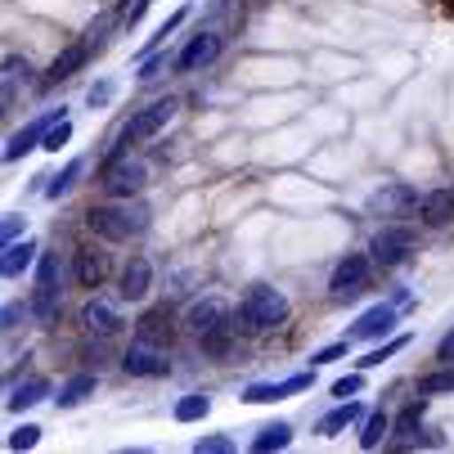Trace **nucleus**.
I'll list each match as a JSON object with an SVG mask.
<instances>
[{"label": "nucleus", "mask_w": 454, "mask_h": 454, "mask_svg": "<svg viewBox=\"0 0 454 454\" xmlns=\"http://www.w3.org/2000/svg\"><path fill=\"white\" fill-rule=\"evenodd\" d=\"M86 225L99 239H108V243H126V239H140L149 230V207L145 203H131V199L104 203V207H90L86 212Z\"/></svg>", "instance_id": "f257e3e1"}, {"label": "nucleus", "mask_w": 454, "mask_h": 454, "mask_svg": "<svg viewBox=\"0 0 454 454\" xmlns=\"http://www.w3.org/2000/svg\"><path fill=\"white\" fill-rule=\"evenodd\" d=\"M284 319H288V297H284L279 288L256 284V288L243 293V301H239V324H243L247 333H270V329H279Z\"/></svg>", "instance_id": "f03ea898"}, {"label": "nucleus", "mask_w": 454, "mask_h": 454, "mask_svg": "<svg viewBox=\"0 0 454 454\" xmlns=\"http://www.w3.org/2000/svg\"><path fill=\"white\" fill-rule=\"evenodd\" d=\"M230 306L221 301V297H207V301H193L189 306V315H184V324H189V333L199 338L207 351H225V342H230Z\"/></svg>", "instance_id": "7ed1b4c3"}, {"label": "nucleus", "mask_w": 454, "mask_h": 454, "mask_svg": "<svg viewBox=\"0 0 454 454\" xmlns=\"http://www.w3.org/2000/svg\"><path fill=\"white\" fill-rule=\"evenodd\" d=\"M176 117V99H153L149 108H140L131 121L121 126V149H131V145H145V140H153L162 126Z\"/></svg>", "instance_id": "20e7f679"}, {"label": "nucleus", "mask_w": 454, "mask_h": 454, "mask_svg": "<svg viewBox=\"0 0 454 454\" xmlns=\"http://www.w3.org/2000/svg\"><path fill=\"white\" fill-rule=\"evenodd\" d=\"M410 247H414V234L405 225H382L373 234V243H369L373 262H382V266H401L405 256H410Z\"/></svg>", "instance_id": "39448f33"}, {"label": "nucleus", "mask_w": 454, "mask_h": 454, "mask_svg": "<svg viewBox=\"0 0 454 454\" xmlns=\"http://www.w3.org/2000/svg\"><path fill=\"white\" fill-rule=\"evenodd\" d=\"M216 59H221V36L216 32H199V36H189V45L180 50L176 73H203V68H212Z\"/></svg>", "instance_id": "423d86ee"}, {"label": "nucleus", "mask_w": 454, "mask_h": 454, "mask_svg": "<svg viewBox=\"0 0 454 454\" xmlns=\"http://www.w3.org/2000/svg\"><path fill=\"white\" fill-rule=\"evenodd\" d=\"M310 382H315L310 373H293V378H279V382H252L247 392H243V401H247V405H275V401H284V396L306 392Z\"/></svg>", "instance_id": "0eeeda50"}, {"label": "nucleus", "mask_w": 454, "mask_h": 454, "mask_svg": "<svg viewBox=\"0 0 454 454\" xmlns=\"http://www.w3.org/2000/svg\"><path fill=\"white\" fill-rule=\"evenodd\" d=\"M423 199L410 189V184H382L373 199H369V212H382V216H410Z\"/></svg>", "instance_id": "6e6552de"}, {"label": "nucleus", "mask_w": 454, "mask_h": 454, "mask_svg": "<svg viewBox=\"0 0 454 454\" xmlns=\"http://www.w3.org/2000/svg\"><path fill=\"white\" fill-rule=\"evenodd\" d=\"M364 284H369V256L351 252L347 262H338L329 288H333V297H356V293H364Z\"/></svg>", "instance_id": "1a4fd4ad"}, {"label": "nucleus", "mask_w": 454, "mask_h": 454, "mask_svg": "<svg viewBox=\"0 0 454 454\" xmlns=\"http://www.w3.org/2000/svg\"><path fill=\"white\" fill-rule=\"evenodd\" d=\"M121 369L131 373V378H162V373H167V356H162V347H153V342H136L131 351L121 356Z\"/></svg>", "instance_id": "9d476101"}, {"label": "nucleus", "mask_w": 454, "mask_h": 454, "mask_svg": "<svg viewBox=\"0 0 454 454\" xmlns=\"http://www.w3.org/2000/svg\"><path fill=\"white\" fill-rule=\"evenodd\" d=\"M63 113H45V117H36V121H27L23 126V131H14L10 136V145H5V162H19L27 149H36V145H45V131H50V126L59 121Z\"/></svg>", "instance_id": "9b49d317"}, {"label": "nucleus", "mask_w": 454, "mask_h": 454, "mask_svg": "<svg viewBox=\"0 0 454 454\" xmlns=\"http://www.w3.org/2000/svg\"><path fill=\"white\" fill-rule=\"evenodd\" d=\"M136 338H140V342H153V347H167V342L176 338V319H171V310H167V306L145 310V315L136 319Z\"/></svg>", "instance_id": "f8f14e48"}, {"label": "nucleus", "mask_w": 454, "mask_h": 454, "mask_svg": "<svg viewBox=\"0 0 454 454\" xmlns=\"http://www.w3.org/2000/svg\"><path fill=\"white\" fill-rule=\"evenodd\" d=\"M396 329V306H373V310H364L360 319H356V329H351V342H369V338H387Z\"/></svg>", "instance_id": "ddd939ff"}, {"label": "nucleus", "mask_w": 454, "mask_h": 454, "mask_svg": "<svg viewBox=\"0 0 454 454\" xmlns=\"http://www.w3.org/2000/svg\"><path fill=\"white\" fill-rule=\"evenodd\" d=\"M90 41H73L68 50H63L54 63H50V73H45V86H59V82H68L73 73H82L86 68V59H90Z\"/></svg>", "instance_id": "4468645a"}, {"label": "nucleus", "mask_w": 454, "mask_h": 454, "mask_svg": "<svg viewBox=\"0 0 454 454\" xmlns=\"http://www.w3.org/2000/svg\"><path fill=\"white\" fill-rule=\"evenodd\" d=\"M82 324H86L90 333H99V338H117L126 319H121V315H117L108 301H99V297H95V301H86V310H82Z\"/></svg>", "instance_id": "2eb2a0df"}, {"label": "nucleus", "mask_w": 454, "mask_h": 454, "mask_svg": "<svg viewBox=\"0 0 454 454\" xmlns=\"http://www.w3.org/2000/svg\"><path fill=\"white\" fill-rule=\"evenodd\" d=\"M419 216L427 221V225H454V189H432V193H423V203H419Z\"/></svg>", "instance_id": "dca6fc26"}, {"label": "nucleus", "mask_w": 454, "mask_h": 454, "mask_svg": "<svg viewBox=\"0 0 454 454\" xmlns=\"http://www.w3.org/2000/svg\"><path fill=\"white\" fill-rule=\"evenodd\" d=\"M149 284H153V266L145 262V256H131L126 270H121V297L126 301H140L149 293Z\"/></svg>", "instance_id": "f3484780"}, {"label": "nucleus", "mask_w": 454, "mask_h": 454, "mask_svg": "<svg viewBox=\"0 0 454 454\" xmlns=\"http://www.w3.org/2000/svg\"><path fill=\"white\" fill-rule=\"evenodd\" d=\"M140 184H145V167H140V162H121V167H113L108 180H104V189L113 193V199H131Z\"/></svg>", "instance_id": "a211bd4d"}, {"label": "nucleus", "mask_w": 454, "mask_h": 454, "mask_svg": "<svg viewBox=\"0 0 454 454\" xmlns=\"http://www.w3.org/2000/svg\"><path fill=\"white\" fill-rule=\"evenodd\" d=\"M45 396H50V382H45V378H27V382L10 387L5 410H10V414H23V410H32V405H36V401H45Z\"/></svg>", "instance_id": "6ab92c4d"}, {"label": "nucleus", "mask_w": 454, "mask_h": 454, "mask_svg": "<svg viewBox=\"0 0 454 454\" xmlns=\"http://www.w3.org/2000/svg\"><path fill=\"white\" fill-rule=\"evenodd\" d=\"M32 262H36V243H27V239L19 243V239H14V243H5V262H0V275H5V279H19Z\"/></svg>", "instance_id": "aec40b11"}, {"label": "nucleus", "mask_w": 454, "mask_h": 454, "mask_svg": "<svg viewBox=\"0 0 454 454\" xmlns=\"http://www.w3.org/2000/svg\"><path fill=\"white\" fill-rule=\"evenodd\" d=\"M360 419H364V410H360L356 401H342L338 410H329V414L315 423V432H319V436H338L342 427H351V423H360Z\"/></svg>", "instance_id": "412c9836"}, {"label": "nucleus", "mask_w": 454, "mask_h": 454, "mask_svg": "<svg viewBox=\"0 0 454 454\" xmlns=\"http://www.w3.org/2000/svg\"><path fill=\"white\" fill-rule=\"evenodd\" d=\"M90 392H95V373H77V378H68V382L59 387L54 401H59V410H77Z\"/></svg>", "instance_id": "4be33fe9"}, {"label": "nucleus", "mask_w": 454, "mask_h": 454, "mask_svg": "<svg viewBox=\"0 0 454 454\" xmlns=\"http://www.w3.org/2000/svg\"><path fill=\"white\" fill-rule=\"evenodd\" d=\"M288 445H293V427H288V423H270V427H262V432H256V441H252V450H256V454L288 450Z\"/></svg>", "instance_id": "5701e85b"}, {"label": "nucleus", "mask_w": 454, "mask_h": 454, "mask_svg": "<svg viewBox=\"0 0 454 454\" xmlns=\"http://www.w3.org/2000/svg\"><path fill=\"white\" fill-rule=\"evenodd\" d=\"M419 427H423V419H419V405H410V410L396 419V436H392V445H396V450H410V445H419Z\"/></svg>", "instance_id": "b1692460"}, {"label": "nucleus", "mask_w": 454, "mask_h": 454, "mask_svg": "<svg viewBox=\"0 0 454 454\" xmlns=\"http://www.w3.org/2000/svg\"><path fill=\"white\" fill-rule=\"evenodd\" d=\"M387 432H392V419H387L382 410H373V414L364 419V427H360V445H364V450H378Z\"/></svg>", "instance_id": "393cba45"}, {"label": "nucleus", "mask_w": 454, "mask_h": 454, "mask_svg": "<svg viewBox=\"0 0 454 454\" xmlns=\"http://www.w3.org/2000/svg\"><path fill=\"white\" fill-rule=\"evenodd\" d=\"M450 392H454V364L419 378V396H450Z\"/></svg>", "instance_id": "a878e982"}, {"label": "nucleus", "mask_w": 454, "mask_h": 454, "mask_svg": "<svg viewBox=\"0 0 454 454\" xmlns=\"http://www.w3.org/2000/svg\"><path fill=\"white\" fill-rule=\"evenodd\" d=\"M207 410H212V401L207 396H180L176 401V423H199V419H207Z\"/></svg>", "instance_id": "bb28decb"}, {"label": "nucleus", "mask_w": 454, "mask_h": 454, "mask_svg": "<svg viewBox=\"0 0 454 454\" xmlns=\"http://www.w3.org/2000/svg\"><path fill=\"white\" fill-rule=\"evenodd\" d=\"M82 171H86V162H82V158H73L68 167H63V171H59V176H54V180L45 184V199H63V193L73 189V180H77Z\"/></svg>", "instance_id": "cd10ccee"}, {"label": "nucleus", "mask_w": 454, "mask_h": 454, "mask_svg": "<svg viewBox=\"0 0 454 454\" xmlns=\"http://www.w3.org/2000/svg\"><path fill=\"white\" fill-rule=\"evenodd\" d=\"M77 279H82V288H99V279H104V256L82 252V262H77Z\"/></svg>", "instance_id": "c85d7f7f"}, {"label": "nucleus", "mask_w": 454, "mask_h": 454, "mask_svg": "<svg viewBox=\"0 0 454 454\" xmlns=\"http://www.w3.org/2000/svg\"><path fill=\"white\" fill-rule=\"evenodd\" d=\"M68 140H73V121H63V117H59V121L50 126V131H45V145H41V149H50V153H59V149H63V145H68Z\"/></svg>", "instance_id": "c756f323"}, {"label": "nucleus", "mask_w": 454, "mask_h": 454, "mask_svg": "<svg viewBox=\"0 0 454 454\" xmlns=\"http://www.w3.org/2000/svg\"><path fill=\"white\" fill-rule=\"evenodd\" d=\"M401 347H410V338H405V333H401V338H392V342H387V347H378V351H369V356L360 360V369H373V364H382L387 356H396Z\"/></svg>", "instance_id": "7c9ffc66"}, {"label": "nucleus", "mask_w": 454, "mask_h": 454, "mask_svg": "<svg viewBox=\"0 0 454 454\" xmlns=\"http://www.w3.org/2000/svg\"><path fill=\"white\" fill-rule=\"evenodd\" d=\"M36 441H41V427H36V423H23L19 432H10V441H5V445H10V450H32Z\"/></svg>", "instance_id": "2f4dec72"}, {"label": "nucleus", "mask_w": 454, "mask_h": 454, "mask_svg": "<svg viewBox=\"0 0 454 454\" xmlns=\"http://www.w3.org/2000/svg\"><path fill=\"white\" fill-rule=\"evenodd\" d=\"M230 450H234L230 436H199L193 441V454H230Z\"/></svg>", "instance_id": "473e14b6"}, {"label": "nucleus", "mask_w": 454, "mask_h": 454, "mask_svg": "<svg viewBox=\"0 0 454 454\" xmlns=\"http://www.w3.org/2000/svg\"><path fill=\"white\" fill-rule=\"evenodd\" d=\"M360 392H364V378H360V373H347V378L333 382V396H338V401H351V396H360Z\"/></svg>", "instance_id": "72a5a7b5"}, {"label": "nucleus", "mask_w": 454, "mask_h": 454, "mask_svg": "<svg viewBox=\"0 0 454 454\" xmlns=\"http://www.w3.org/2000/svg\"><path fill=\"white\" fill-rule=\"evenodd\" d=\"M23 230H27V221H23L19 212H5V243H14Z\"/></svg>", "instance_id": "f704fd0d"}, {"label": "nucleus", "mask_w": 454, "mask_h": 454, "mask_svg": "<svg viewBox=\"0 0 454 454\" xmlns=\"http://www.w3.org/2000/svg\"><path fill=\"white\" fill-rule=\"evenodd\" d=\"M347 342H351V338H342V342H333V347H324V351H315L310 360H315V364H329V360H338V356L347 351Z\"/></svg>", "instance_id": "c9c22d12"}, {"label": "nucleus", "mask_w": 454, "mask_h": 454, "mask_svg": "<svg viewBox=\"0 0 454 454\" xmlns=\"http://www.w3.org/2000/svg\"><path fill=\"white\" fill-rule=\"evenodd\" d=\"M162 68H167V59H162V54H158V59H145V63H140V82H153Z\"/></svg>", "instance_id": "e433bc0d"}, {"label": "nucleus", "mask_w": 454, "mask_h": 454, "mask_svg": "<svg viewBox=\"0 0 454 454\" xmlns=\"http://www.w3.org/2000/svg\"><path fill=\"white\" fill-rule=\"evenodd\" d=\"M436 360H445V364H454V329L441 338V347H436Z\"/></svg>", "instance_id": "4c0bfd02"}, {"label": "nucleus", "mask_w": 454, "mask_h": 454, "mask_svg": "<svg viewBox=\"0 0 454 454\" xmlns=\"http://www.w3.org/2000/svg\"><path fill=\"white\" fill-rule=\"evenodd\" d=\"M108 99H113V86H108V82L90 86V104H108Z\"/></svg>", "instance_id": "58836bf2"}, {"label": "nucleus", "mask_w": 454, "mask_h": 454, "mask_svg": "<svg viewBox=\"0 0 454 454\" xmlns=\"http://www.w3.org/2000/svg\"><path fill=\"white\" fill-rule=\"evenodd\" d=\"M19 315H23L19 306H5V329H14V324H19Z\"/></svg>", "instance_id": "ea45409f"}]
</instances>
